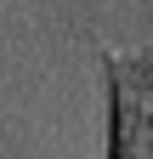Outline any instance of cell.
I'll return each instance as SVG.
<instances>
[{"label": "cell", "mask_w": 153, "mask_h": 159, "mask_svg": "<svg viewBox=\"0 0 153 159\" xmlns=\"http://www.w3.org/2000/svg\"><path fill=\"white\" fill-rule=\"evenodd\" d=\"M102 74V159H153V46L108 51L97 46Z\"/></svg>", "instance_id": "6da1fadb"}]
</instances>
